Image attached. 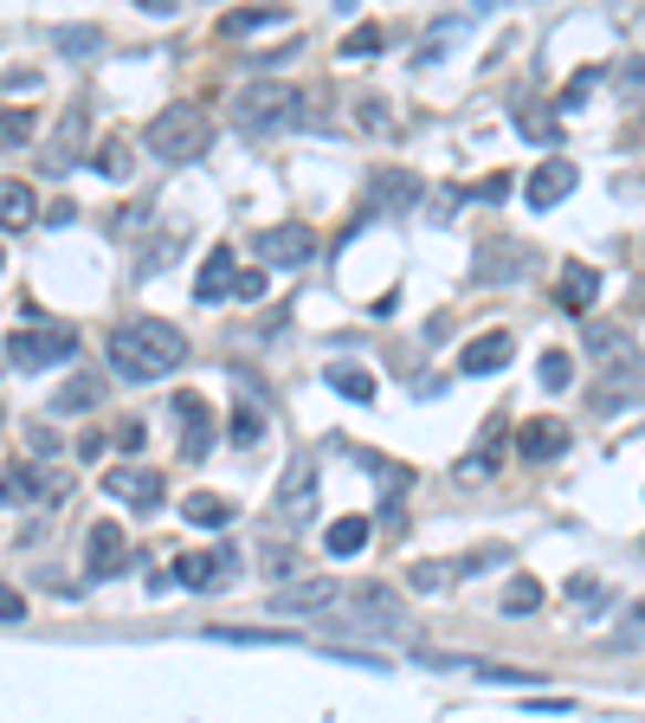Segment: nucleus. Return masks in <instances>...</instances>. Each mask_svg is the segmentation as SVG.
<instances>
[{
	"instance_id": "f257e3e1",
	"label": "nucleus",
	"mask_w": 645,
	"mask_h": 723,
	"mask_svg": "<svg viewBox=\"0 0 645 723\" xmlns=\"http://www.w3.org/2000/svg\"><path fill=\"white\" fill-rule=\"evenodd\" d=\"M104 355H111V369L123 381H162L188 362V337H181L168 317H129V323L111 330Z\"/></svg>"
},
{
	"instance_id": "f03ea898",
	"label": "nucleus",
	"mask_w": 645,
	"mask_h": 723,
	"mask_svg": "<svg viewBox=\"0 0 645 723\" xmlns=\"http://www.w3.org/2000/svg\"><path fill=\"white\" fill-rule=\"evenodd\" d=\"M587 355H594V407H626L645 401V349L613 330V323H587Z\"/></svg>"
},
{
	"instance_id": "7ed1b4c3",
	"label": "nucleus",
	"mask_w": 645,
	"mask_h": 723,
	"mask_svg": "<svg viewBox=\"0 0 645 723\" xmlns=\"http://www.w3.org/2000/svg\"><path fill=\"white\" fill-rule=\"evenodd\" d=\"M20 317H27V323L7 337V362H13L20 375L59 369V362H72V355H77V330H72V323H52V317H45V310H33V304L20 310Z\"/></svg>"
},
{
	"instance_id": "20e7f679",
	"label": "nucleus",
	"mask_w": 645,
	"mask_h": 723,
	"mask_svg": "<svg viewBox=\"0 0 645 723\" xmlns=\"http://www.w3.org/2000/svg\"><path fill=\"white\" fill-rule=\"evenodd\" d=\"M143 143H149L155 162H200V155H207V143H214V123L194 111V104H168V111L149 116Z\"/></svg>"
},
{
	"instance_id": "39448f33",
	"label": "nucleus",
	"mask_w": 645,
	"mask_h": 723,
	"mask_svg": "<svg viewBox=\"0 0 645 723\" xmlns=\"http://www.w3.org/2000/svg\"><path fill=\"white\" fill-rule=\"evenodd\" d=\"M232 116L246 130H298L304 123V91L284 84V78H252L239 97H232Z\"/></svg>"
},
{
	"instance_id": "423d86ee",
	"label": "nucleus",
	"mask_w": 645,
	"mask_h": 723,
	"mask_svg": "<svg viewBox=\"0 0 645 723\" xmlns=\"http://www.w3.org/2000/svg\"><path fill=\"white\" fill-rule=\"evenodd\" d=\"M271 510H278L284 536H298V530H310V524H316V510H323V478H316V465H310V458H291V465H284Z\"/></svg>"
},
{
	"instance_id": "0eeeda50",
	"label": "nucleus",
	"mask_w": 645,
	"mask_h": 723,
	"mask_svg": "<svg viewBox=\"0 0 645 723\" xmlns=\"http://www.w3.org/2000/svg\"><path fill=\"white\" fill-rule=\"evenodd\" d=\"M232 575H239V549H227V543H220V549H200V556H175V562H168V575H162L155 588H175V581H181L188 595H220Z\"/></svg>"
},
{
	"instance_id": "6e6552de",
	"label": "nucleus",
	"mask_w": 645,
	"mask_h": 723,
	"mask_svg": "<svg viewBox=\"0 0 645 723\" xmlns=\"http://www.w3.org/2000/svg\"><path fill=\"white\" fill-rule=\"evenodd\" d=\"M259 259H266L271 271H298V266H310L316 259V233L304 227V220H284V227H266L259 239Z\"/></svg>"
},
{
	"instance_id": "1a4fd4ad",
	"label": "nucleus",
	"mask_w": 645,
	"mask_h": 723,
	"mask_svg": "<svg viewBox=\"0 0 645 723\" xmlns=\"http://www.w3.org/2000/svg\"><path fill=\"white\" fill-rule=\"evenodd\" d=\"M355 627L348 633H407V601L394 595V588H381V581H362L355 588Z\"/></svg>"
},
{
	"instance_id": "9d476101",
	"label": "nucleus",
	"mask_w": 645,
	"mask_h": 723,
	"mask_svg": "<svg viewBox=\"0 0 645 723\" xmlns=\"http://www.w3.org/2000/svg\"><path fill=\"white\" fill-rule=\"evenodd\" d=\"M336 601H342L336 575H298L271 595V613H336Z\"/></svg>"
},
{
	"instance_id": "9b49d317",
	"label": "nucleus",
	"mask_w": 645,
	"mask_h": 723,
	"mask_svg": "<svg viewBox=\"0 0 645 723\" xmlns=\"http://www.w3.org/2000/svg\"><path fill=\"white\" fill-rule=\"evenodd\" d=\"M123 562H129V536H123V524H91L84 530V575L91 581H111V575H123Z\"/></svg>"
},
{
	"instance_id": "f8f14e48",
	"label": "nucleus",
	"mask_w": 645,
	"mask_h": 723,
	"mask_svg": "<svg viewBox=\"0 0 645 723\" xmlns=\"http://www.w3.org/2000/svg\"><path fill=\"white\" fill-rule=\"evenodd\" d=\"M175 433H181V458L188 465H200V458L214 453V414H207V401L200 394H175Z\"/></svg>"
},
{
	"instance_id": "ddd939ff",
	"label": "nucleus",
	"mask_w": 645,
	"mask_h": 723,
	"mask_svg": "<svg viewBox=\"0 0 645 723\" xmlns=\"http://www.w3.org/2000/svg\"><path fill=\"white\" fill-rule=\"evenodd\" d=\"M104 492H111L116 504L155 510V504L168 497V485H162V472H149V465H116V472H104Z\"/></svg>"
},
{
	"instance_id": "4468645a",
	"label": "nucleus",
	"mask_w": 645,
	"mask_h": 723,
	"mask_svg": "<svg viewBox=\"0 0 645 723\" xmlns=\"http://www.w3.org/2000/svg\"><path fill=\"white\" fill-rule=\"evenodd\" d=\"M581 182V168L574 162H535V175L523 182V200H530L535 214H549V207H562Z\"/></svg>"
},
{
	"instance_id": "2eb2a0df",
	"label": "nucleus",
	"mask_w": 645,
	"mask_h": 723,
	"mask_svg": "<svg viewBox=\"0 0 645 723\" xmlns=\"http://www.w3.org/2000/svg\"><path fill=\"white\" fill-rule=\"evenodd\" d=\"M510 355H517V337H510V330H485V337H471V343H465L458 369H465V375H497Z\"/></svg>"
},
{
	"instance_id": "dca6fc26",
	"label": "nucleus",
	"mask_w": 645,
	"mask_h": 723,
	"mask_svg": "<svg viewBox=\"0 0 645 723\" xmlns=\"http://www.w3.org/2000/svg\"><path fill=\"white\" fill-rule=\"evenodd\" d=\"M77 149H84V111L72 104V111L59 116V136L45 143V155H39V168H45V175H65Z\"/></svg>"
},
{
	"instance_id": "f3484780",
	"label": "nucleus",
	"mask_w": 645,
	"mask_h": 723,
	"mask_svg": "<svg viewBox=\"0 0 645 723\" xmlns=\"http://www.w3.org/2000/svg\"><path fill=\"white\" fill-rule=\"evenodd\" d=\"M239 259H232V246H214L207 252V266H200V278H194V298L200 304H220V298H232V278H239Z\"/></svg>"
},
{
	"instance_id": "a211bd4d",
	"label": "nucleus",
	"mask_w": 645,
	"mask_h": 723,
	"mask_svg": "<svg viewBox=\"0 0 645 723\" xmlns=\"http://www.w3.org/2000/svg\"><path fill=\"white\" fill-rule=\"evenodd\" d=\"M517 453L530 458V465H542V458H562V453H569V426H562V420H530V426L517 433Z\"/></svg>"
},
{
	"instance_id": "6ab92c4d",
	"label": "nucleus",
	"mask_w": 645,
	"mask_h": 723,
	"mask_svg": "<svg viewBox=\"0 0 645 723\" xmlns=\"http://www.w3.org/2000/svg\"><path fill=\"white\" fill-rule=\"evenodd\" d=\"M419 194H426V182H419L414 168H387V175H375V200L387 207V214H407V207H419Z\"/></svg>"
},
{
	"instance_id": "aec40b11",
	"label": "nucleus",
	"mask_w": 645,
	"mask_h": 723,
	"mask_svg": "<svg viewBox=\"0 0 645 723\" xmlns=\"http://www.w3.org/2000/svg\"><path fill=\"white\" fill-rule=\"evenodd\" d=\"M181 517L200 524V530H227V524H239L232 497H220V492H188V497H181Z\"/></svg>"
},
{
	"instance_id": "412c9836",
	"label": "nucleus",
	"mask_w": 645,
	"mask_h": 723,
	"mask_svg": "<svg viewBox=\"0 0 645 723\" xmlns=\"http://www.w3.org/2000/svg\"><path fill=\"white\" fill-rule=\"evenodd\" d=\"M33 220H39V194H33V182L7 175V182H0V227H33Z\"/></svg>"
},
{
	"instance_id": "4be33fe9",
	"label": "nucleus",
	"mask_w": 645,
	"mask_h": 723,
	"mask_svg": "<svg viewBox=\"0 0 645 723\" xmlns=\"http://www.w3.org/2000/svg\"><path fill=\"white\" fill-rule=\"evenodd\" d=\"M323 381H330V394L355 401V407H368V401H375V375H368L362 362H330V369H323Z\"/></svg>"
},
{
	"instance_id": "5701e85b",
	"label": "nucleus",
	"mask_w": 645,
	"mask_h": 723,
	"mask_svg": "<svg viewBox=\"0 0 645 723\" xmlns=\"http://www.w3.org/2000/svg\"><path fill=\"white\" fill-rule=\"evenodd\" d=\"M200 633L220 647H298V633H284V627H200Z\"/></svg>"
},
{
	"instance_id": "b1692460",
	"label": "nucleus",
	"mask_w": 645,
	"mask_h": 723,
	"mask_svg": "<svg viewBox=\"0 0 645 723\" xmlns=\"http://www.w3.org/2000/svg\"><path fill=\"white\" fill-rule=\"evenodd\" d=\"M555 298L569 310H587L594 298H601V271L594 266H562V285H555Z\"/></svg>"
},
{
	"instance_id": "393cba45",
	"label": "nucleus",
	"mask_w": 645,
	"mask_h": 723,
	"mask_svg": "<svg viewBox=\"0 0 645 723\" xmlns=\"http://www.w3.org/2000/svg\"><path fill=\"white\" fill-rule=\"evenodd\" d=\"M97 401H104V375H72L52 394V414H84V407H97Z\"/></svg>"
},
{
	"instance_id": "a878e982",
	"label": "nucleus",
	"mask_w": 645,
	"mask_h": 723,
	"mask_svg": "<svg viewBox=\"0 0 645 723\" xmlns=\"http://www.w3.org/2000/svg\"><path fill=\"white\" fill-rule=\"evenodd\" d=\"M323 549H330L336 562L362 556V549H368V517H336V524H330V536H323Z\"/></svg>"
},
{
	"instance_id": "bb28decb",
	"label": "nucleus",
	"mask_w": 645,
	"mask_h": 723,
	"mask_svg": "<svg viewBox=\"0 0 645 723\" xmlns=\"http://www.w3.org/2000/svg\"><path fill=\"white\" fill-rule=\"evenodd\" d=\"M39 136L33 111H20V104H0V149H27Z\"/></svg>"
},
{
	"instance_id": "cd10ccee",
	"label": "nucleus",
	"mask_w": 645,
	"mask_h": 723,
	"mask_svg": "<svg viewBox=\"0 0 645 723\" xmlns=\"http://www.w3.org/2000/svg\"><path fill=\"white\" fill-rule=\"evenodd\" d=\"M497 608H503V613H535V608H542V581L510 575V581H503V595H497Z\"/></svg>"
},
{
	"instance_id": "c85d7f7f",
	"label": "nucleus",
	"mask_w": 645,
	"mask_h": 723,
	"mask_svg": "<svg viewBox=\"0 0 645 723\" xmlns=\"http://www.w3.org/2000/svg\"><path fill=\"white\" fill-rule=\"evenodd\" d=\"M381 45H387V27L381 20H355L348 39H342V59H375Z\"/></svg>"
},
{
	"instance_id": "c756f323",
	"label": "nucleus",
	"mask_w": 645,
	"mask_h": 723,
	"mask_svg": "<svg viewBox=\"0 0 645 723\" xmlns=\"http://www.w3.org/2000/svg\"><path fill=\"white\" fill-rule=\"evenodd\" d=\"M497 458H503V453H497V433H491V440H485L478 453H465V458L452 465V472H458V485H485V478L497 472Z\"/></svg>"
},
{
	"instance_id": "7c9ffc66",
	"label": "nucleus",
	"mask_w": 645,
	"mask_h": 723,
	"mask_svg": "<svg viewBox=\"0 0 645 723\" xmlns=\"http://www.w3.org/2000/svg\"><path fill=\"white\" fill-rule=\"evenodd\" d=\"M39 497V478L27 465H0V504H33Z\"/></svg>"
},
{
	"instance_id": "2f4dec72",
	"label": "nucleus",
	"mask_w": 645,
	"mask_h": 723,
	"mask_svg": "<svg viewBox=\"0 0 645 723\" xmlns=\"http://www.w3.org/2000/svg\"><path fill=\"white\" fill-rule=\"evenodd\" d=\"M266 27H284V7H246V13H227V33H266Z\"/></svg>"
},
{
	"instance_id": "473e14b6",
	"label": "nucleus",
	"mask_w": 645,
	"mask_h": 723,
	"mask_svg": "<svg viewBox=\"0 0 645 723\" xmlns=\"http://www.w3.org/2000/svg\"><path fill=\"white\" fill-rule=\"evenodd\" d=\"M227 433H232V446H259V440H266V414H259V407H232Z\"/></svg>"
},
{
	"instance_id": "72a5a7b5",
	"label": "nucleus",
	"mask_w": 645,
	"mask_h": 723,
	"mask_svg": "<svg viewBox=\"0 0 645 723\" xmlns=\"http://www.w3.org/2000/svg\"><path fill=\"white\" fill-rule=\"evenodd\" d=\"M594 84H601V72H594V65H581V72L569 78V91H562V97H555V111H581V104H587V97H594Z\"/></svg>"
},
{
	"instance_id": "f704fd0d",
	"label": "nucleus",
	"mask_w": 645,
	"mask_h": 723,
	"mask_svg": "<svg viewBox=\"0 0 645 723\" xmlns=\"http://www.w3.org/2000/svg\"><path fill=\"white\" fill-rule=\"evenodd\" d=\"M613 84H620V97H626L633 111H645V59H626V65L613 72Z\"/></svg>"
},
{
	"instance_id": "c9c22d12",
	"label": "nucleus",
	"mask_w": 645,
	"mask_h": 723,
	"mask_svg": "<svg viewBox=\"0 0 645 723\" xmlns=\"http://www.w3.org/2000/svg\"><path fill=\"white\" fill-rule=\"evenodd\" d=\"M52 45H59V52H97V45H104V33H97V27H59V33H52Z\"/></svg>"
},
{
	"instance_id": "e433bc0d",
	"label": "nucleus",
	"mask_w": 645,
	"mask_h": 723,
	"mask_svg": "<svg viewBox=\"0 0 645 723\" xmlns=\"http://www.w3.org/2000/svg\"><path fill=\"white\" fill-rule=\"evenodd\" d=\"M569 381H574V362L562 355V349H549V355H542V388H549V394H562Z\"/></svg>"
},
{
	"instance_id": "4c0bfd02",
	"label": "nucleus",
	"mask_w": 645,
	"mask_h": 723,
	"mask_svg": "<svg viewBox=\"0 0 645 723\" xmlns=\"http://www.w3.org/2000/svg\"><path fill=\"white\" fill-rule=\"evenodd\" d=\"M175 252H181V233H168V239H155L149 252H143V266H136V278H155V271L168 266Z\"/></svg>"
},
{
	"instance_id": "58836bf2",
	"label": "nucleus",
	"mask_w": 645,
	"mask_h": 723,
	"mask_svg": "<svg viewBox=\"0 0 645 723\" xmlns=\"http://www.w3.org/2000/svg\"><path fill=\"white\" fill-rule=\"evenodd\" d=\"M266 285H271V278L252 266V271H239V278H232V298H239V304H259V298H266Z\"/></svg>"
},
{
	"instance_id": "ea45409f",
	"label": "nucleus",
	"mask_w": 645,
	"mask_h": 723,
	"mask_svg": "<svg viewBox=\"0 0 645 723\" xmlns=\"http://www.w3.org/2000/svg\"><path fill=\"white\" fill-rule=\"evenodd\" d=\"M452 581V562H419L414 569V595H433V588H446Z\"/></svg>"
},
{
	"instance_id": "a19ab883",
	"label": "nucleus",
	"mask_w": 645,
	"mask_h": 723,
	"mask_svg": "<svg viewBox=\"0 0 645 723\" xmlns=\"http://www.w3.org/2000/svg\"><path fill=\"white\" fill-rule=\"evenodd\" d=\"M569 601H581V608L594 601V608H601V601H607V581H594V575H574V581H569Z\"/></svg>"
},
{
	"instance_id": "79ce46f5",
	"label": "nucleus",
	"mask_w": 645,
	"mask_h": 723,
	"mask_svg": "<svg viewBox=\"0 0 645 723\" xmlns=\"http://www.w3.org/2000/svg\"><path fill=\"white\" fill-rule=\"evenodd\" d=\"M503 194H510V175H491V182H478V188H465V194H452V200H503Z\"/></svg>"
},
{
	"instance_id": "37998d69",
	"label": "nucleus",
	"mask_w": 645,
	"mask_h": 723,
	"mask_svg": "<svg viewBox=\"0 0 645 723\" xmlns=\"http://www.w3.org/2000/svg\"><path fill=\"white\" fill-rule=\"evenodd\" d=\"M97 168H104V175H129V143H104Z\"/></svg>"
},
{
	"instance_id": "c03bdc74",
	"label": "nucleus",
	"mask_w": 645,
	"mask_h": 723,
	"mask_svg": "<svg viewBox=\"0 0 645 723\" xmlns=\"http://www.w3.org/2000/svg\"><path fill=\"white\" fill-rule=\"evenodd\" d=\"M7 620H27V595L0 581V627H7Z\"/></svg>"
},
{
	"instance_id": "a18cd8bd",
	"label": "nucleus",
	"mask_w": 645,
	"mask_h": 723,
	"mask_svg": "<svg viewBox=\"0 0 645 723\" xmlns=\"http://www.w3.org/2000/svg\"><path fill=\"white\" fill-rule=\"evenodd\" d=\"M27 446H33L39 458H52V453H59V446H65V440H59L52 426H27Z\"/></svg>"
},
{
	"instance_id": "49530a36",
	"label": "nucleus",
	"mask_w": 645,
	"mask_h": 723,
	"mask_svg": "<svg viewBox=\"0 0 645 723\" xmlns=\"http://www.w3.org/2000/svg\"><path fill=\"white\" fill-rule=\"evenodd\" d=\"M143 440H149L143 420H123V426H116V446H123V453H143Z\"/></svg>"
},
{
	"instance_id": "de8ad7c7",
	"label": "nucleus",
	"mask_w": 645,
	"mask_h": 723,
	"mask_svg": "<svg viewBox=\"0 0 645 723\" xmlns=\"http://www.w3.org/2000/svg\"><path fill=\"white\" fill-rule=\"evenodd\" d=\"M355 111H362V130H387V104H381V97H362V104H355Z\"/></svg>"
},
{
	"instance_id": "09e8293b",
	"label": "nucleus",
	"mask_w": 645,
	"mask_h": 723,
	"mask_svg": "<svg viewBox=\"0 0 645 723\" xmlns=\"http://www.w3.org/2000/svg\"><path fill=\"white\" fill-rule=\"evenodd\" d=\"M633 640H645V601H639V608H626V633H620V647H633Z\"/></svg>"
},
{
	"instance_id": "8fccbe9b",
	"label": "nucleus",
	"mask_w": 645,
	"mask_h": 723,
	"mask_svg": "<svg viewBox=\"0 0 645 723\" xmlns=\"http://www.w3.org/2000/svg\"><path fill=\"white\" fill-rule=\"evenodd\" d=\"M0 266H7V252H0Z\"/></svg>"
}]
</instances>
